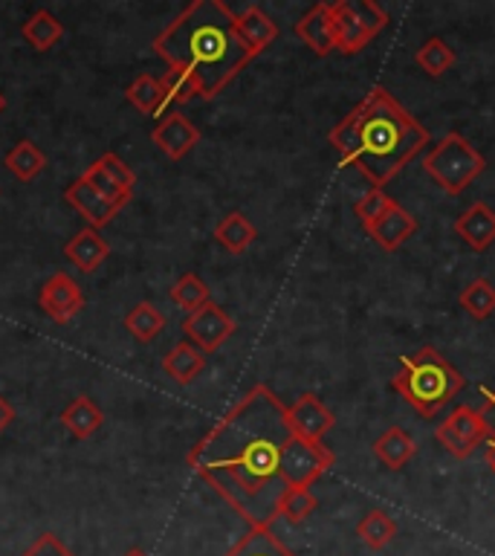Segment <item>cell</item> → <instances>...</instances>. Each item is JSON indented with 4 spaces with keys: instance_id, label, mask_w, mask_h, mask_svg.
<instances>
[{
    "instance_id": "cell-1",
    "label": "cell",
    "mask_w": 495,
    "mask_h": 556,
    "mask_svg": "<svg viewBox=\"0 0 495 556\" xmlns=\"http://www.w3.org/2000/svg\"><path fill=\"white\" fill-rule=\"evenodd\" d=\"M290 434L287 406L276 391L258 382L191 446L186 464L250 521V528H272L287 490L281 450Z\"/></svg>"
},
{
    "instance_id": "cell-2",
    "label": "cell",
    "mask_w": 495,
    "mask_h": 556,
    "mask_svg": "<svg viewBox=\"0 0 495 556\" xmlns=\"http://www.w3.org/2000/svg\"><path fill=\"white\" fill-rule=\"evenodd\" d=\"M328 139L342 165H354L373 189H385L429 146V130L385 87L377 85L330 130Z\"/></svg>"
},
{
    "instance_id": "cell-3",
    "label": "cell",
    "mask_w": 495,
    "mask_h": 556,
    "mask_svg": "<svg viewBox=\"0 0 495 556\" xmlns=\"http://www.w3.org/2000/svg\"><path fill=\"white\" fill-rule=\"evenodd\" d=\"M165 67L186 73L200 99H215L252 61L234 29V12L220 0H194L154 38Z\"/></svg>"
},
{
    "instance_id": "cell-4",
    "label": "cell",
    "mask_w": 495,
    "mask_h": 556,
    "mask_svg": "<svg viewBox=\"0 0 495 556\" xmlns=\"http://www.w3.org/2000/svg\"><path fill=\"white\" fill-rule=\"evenodd\" d=\"M467 380L434 345L417 348L399 356V371L391 377V389L406 400L420 417H437L464 391Z\"/></svg>"
},
{
    "instance_id": "cell-5",
    "label": "cell",
    "mask_w": 495,
    "mask_h": 556,
    "mask_svg": "<svg viewBox=\"0 0 495 556\" xmlns=\"http://www.w3.org/2000/svg\"><path fill=\"white\" fill-rule=\"evenodd\" d=\"M423 172L441 186L449 198H458L475 182V177L486 172V156L467 137L446 134L434 142V148L423 156Z\"/></svg>"
},
{
    "instance_id": "cell-6",
    "label": "cell",
    "mask_w": 495,
    "mask_h": 556,
    "mask_svg": "<svg viewBox=\"0 0 495 556\" xmlns=\"http://www.w3.org/2000/svg\"><path fill=\"white\" fill-rule=\"evenodd\" d=\"M330 467H333V452L321 441H304V438L290 434V441L281 450V478H284V486L310 490Z\"/></svg>"
},
{
    "instance_id": "cell-7",
    "label": "cell",
    "mask_w": 495,
    "mask_h": 556,
    "mask_svg": "<svg viewBox=\"0 0 495 556\" xmlns=\"http://www.w3.org/2000/svg\"><path fill=\"white\" fill-rule=\"evenodd\" d=\"M434 438L441 441V446L449 452L452 458H469L481 443L490 441L484 420L478 415V408L472 406L452 408V415L443 417L434 429Z\"/></svg>"
},
{
    "instance_id": "cell-8",
    "label": "cell",
    "mask_w": 495,
    "mask_h": 556,
    "mask_svg": "<svg viewBox=\"0 0 495 556\" xmlns=\"http://www.w3.org/2000/svg\"><path fill=\"white\" fill-rule=\"evenodd\" d=\"M234 330H238L234 319L217 302H208L206 307H200L198 313H191V316L182 319V333L203 354H215L217 348L224 345Z\"/></svg>"
},
{
    "instance_id": "cell-9",
    "label": "cell",
    "mask_w": 495,
    "mask_h": 556,
    "mask_svg": "<svg viewBox=\"0 0 495 556\" xmlns=\"http://www.w3.org/2000/svg\"><path fill=\"white\" fill-rule=\"evenodd\" d=\"M38 304H41V311L47 313L55 325H69L78 313L85 311L87 302L85 290L76 285V278H69V273L59 269V273H52V276L43 281Z\"/></svg>"
},
{
    "instance_id": "cell-10",
    "label": "cell",
    "mask_w": 495,
    "mask_h": 556,
    "mask_svg": "<svg viewBox=\"0 0 495 556\" xmlns=\"http://www.w3.org/2000/svg\"><path fill=\"white\" fill-rule=\"evenodd\" d=\"M154 146L163 151L172 163H180L186 156L198 148L200 142V128L191 119H186L182 113H168L165 119L156 122V128L151 130Z\"/></svg>"
},
{
    "instance_id": "cell-11",
    "label": "cell",
    "mask_w": 495,
    "mask_h": 556,
    "mask_svg": "<svg viewBox=\"0 0 495 556\" xmlns=\"http://www.w3.org/2000/svg\"><path fill=\"white\" fill-rule=\"evenodd\" d=\"M287 424L295 438L304 441H321L333 429L337 417L316 394H302L293 406H287Z\"/></svg>"
},
{
    "instance_id": "cell-12",
    "label": "cell",
    "mask_w": 495,
    "mask_h": 556,
    "mask_svg": "<svg viewBox=\"0 0 495 556\" xmlns=\"http://www.w3.org/2000/svg\"><path fill=\"white\" fill-rule=\"evenodd\" d=\"M64 200L69 203V208H76L78 215L85 217L90 229H102V226L111 224L113 217L122 212L119 206L107 203V200H104L102 194H99V191H96L93 186L81 177V174H78L76 180L69 182L67 189H64Z\"/></svg>"
},
{
    "instance_id": "cell-13",
    "label": "cell",
    "mask_w": 495,
    "mask_h": 556,
    "mask_svg": "<svg viewBox=\"0 0 495 556\" xmlns=\"http://www.w3.org/2000/svg\"><path fill=\"white\" fill-rule=\"evenodd\" d=\"M295 35L299 41L313 50L316 55H330L337 50V33H333V12H330V3H316L299 17L295 24Z\"/></svg>"
},
{
    "instance_id": "cell-14",
    "label": "cell",
    "mask_w": 495,
    "mask_h": 556,
    "mask_svg": "<svg viewBox=\"0 0 495 556\" xmlns=\"http://www.w3.org/2000/svg\"><path fill=\"white\" fill-rule=\"evenodd\" d=\"M234 29L252 59H258L261 52L269 50L278 38V24L261 7H246L243 12H234Z\"/></svg>"
},
{
    "instance_id": "cell-15",
    "label": "cell",
    "mask_w": 495,
    "mask_h": 556,
    "mask_svg": "<svg viewBox=\"0 0 495 556\" xmlns=\"http://www.w3.org/2000/svg\"><path fill=\"white\" fill-rule=\"evenodd\" d=\"M415 232H417V217L399 206L397 200H394V203L382 212L380 220L368 229L371 241L385 252L399 250V247H403V243H406Z\"/></svg>"
},
{
    "instance_id": "cell-16",
    "label": "cell",
    "mask_w": 495,
    "mask_h": 556,
    "mask_svg": "<svg viewBox=\"0 0 495 556\" xmlns=\"http://www.w3.org/2000/svg\"><path fill=\"white\" fill-rule=\"evenodd\" d=\"M455 232L464 238L467 247H472L475 252L490 250L495 243V212L486 203H472L469 208H464L458 217H455Z\"/></svg>"
},
{
    "instance_id": "cell-17",
    "label": "cell",
    "mask_w": 495,
    "mask_h": 556,
    "mask_svg": "<svg viewBox=\"0 0 495 556\" xmlns=\"http://www.w3.org/2000/svg\"><path fill=\"white\" fill-rule=\"evenodd\" d=\"M330 12H333V33H337V50L345 52V55H356L363 52L368 43L373 41V35L359 24V17L354 15L351 9V0H337L330 3Z\"/></svg>"
},
{
    "instance_id": "cell-18",
    "label": "cell",
    "mask_w": 495,
    "mask_h": 556,
    "mask_svg": "<svg viewBox=\"0 0 495 556\" xmlns=\"http://www.w3.org/2000/svg\"><path fill=\"white\" fill-rule=\"evenodd\" d=\"M64 255H67L73 264H76L81 273H96V269L102 267L104 261L111 258V243L104 241L99 229H81L64 243Z\"/></svg>"
},
{
    "instance_id": "cell-19",
    "label": "cell",
    "mask_w": 495,
    "mask_h": 556,
    "mask_svg": "<svg viewBox=\"0 0 495 556\" xmlns=\"http://www.w3.org/2000/svg\"><path fill=\"white\" fill-rule=\"evenodd\" d=\"M61 426H64L76 441H87V438H93V434L104 426V412L93 397L78 394V397L69 400L67 406H64V412H61Z\"/></svg>"
},
{
    "instance_id": "cell-20",
    "label": "cell",
    "mask_w": 495,
    "mask_h": 556,
    "mask_svg": "<svg viewBox=\"0 0 495 556\" xmlns=\"http://www.w3.org/2000/svg\"><path fill=\"white\" fill-rule=\"evenodd\" d=\"M415 455L417 441L406 432V429H399V426H389V429L373 441V458L380 460L385 469H391V472H397V469L406 467Z\"/></svg>"
},
{
    "instance_id": "cell-21",
    "label": "cell",
    "mask_w": 495,
    "mask_h": 556,
    "mask_svg": "<svg viewBox=\"0 0 495 556\" xmlns=\"http://www.w3.org/2000/svg\"><path fill=\"white\" fill-rule=\"evenodd\" d=\"M163 371L168 374L177 386H191L200 374L206 371V354H203L198 345H191L189 339H186V342H177V345L163 356Z\"/></svg>"
},
{
    "instance_id": "cell-22",
    "label": "cell",
    "mask_w": 495,
    "mask_h": 556,
    "mask_svg": "<svg viewBox=\"0 0 495 556\" xmlns=\"http://www.w3.org/2000/svg\"><path fill=\"white\" fill-rule=\"evenodd\" d=\"M3 165H7V172L21 182H33L38 174L50 165L47 154H43L41 148L35 146L33 139H21L17 146H12L3 156Z\"/></svg>"
},
{
    "instance_id": "cell-23",
    "label": "cell",
    "mask_w": 495,
    "mask_h": 556,
    "mask_svg": "<svg viewBox=\"0 0 495 556\" xmlns=\"http://www.w3.org/2000/svg\"><path fill=\"white\" fill-rule=\"evenodd\" d=\"M21 35L35 52H47L64 38V24L47 9H35L33 15L21 24Z\"/></svg>"
},
{
    "instance_id": "cell-24",
    "label": "cell",
    "mask_w": 495,
    "mask_h": 556,
    "mask_svg": "<svg viewBox=\"0 0 495 556\" xmlns=\"http://www.w3.org/2000/svg\"><path fill=\"white\" fill-rule=\"evenodd\" d=\"M258 238V229L252 224L250 217L243 215V212H229V215L215 226V241L224 247L226 252H232V255H241L255 243Z\"/></svg>"
},
{
    "instance_id": "cell-25",
    "label": "cell",
    "mask_w": 495,
    "mask_h": 556,
    "mask_svg": "<svg viewBox=\"0 0 495 556\" xmlns=\"http://www.w3.org/2000/svg\"><path fill=\"white\" fill-rule=\"evenodd\" d=\"M125 99L134 111L148 113V116H154L156 122L165 119V108H163V85H160V78H154L151 73H142L128 85L125 90Z\"/></svg>"
},
{
    "instance_id": "cell-26",
    "label": "cell",
    "mask_w": 495,
    "mask_h": 556,
    "mask_svg": "<svg viewBox=\"0 0 495 556\" xmlns=\"http://www.w3.org/2000/svg\"><path fill=\"white\" fill-rule=\"evenodd\" d=\"M224 556H295L281 539L272 533V528H250L238 539V545Z\"/></svg>"
},
{
    "instance_id": "cell-27",
    "label": "cell",
    "mask_w": 495,
    "mask_h": 556,
    "mask_svg": "<svg viewBox=\"0 0 495 556\" xmlns=\"http://www.w3.org/2000/svg\"><path fill=\"white\" fill-rule=\"evenodd\" d=\"M125 330L137 342H154L165 330V313L151 302H139L137 307H130L125 316Z\"/></svg>"
},
{
    "instance_id": "cell-28",
    "label": "cell",
    "mask_w": 495,
    "mask_h": 556,
    "mask_svg": "<svg viewBox=\"0 0 495 556\" xmlns=\"http://www.w3.org/2000/svg\"><path fill=\"white\" fill-rule=\"evenodd\" d=\"M168 295H172L174 307H177L182 316H191V313H198L200 307H206V304L212 302L208 287L203 285V278H200L198 273H186V276L177 278L172 285V290H168Z\"/></svg>"
},
{
    "instance_id": "cell-29",
    "label": "cell",
    "mask_w": 495,
    "mask_h": 556,
    "mask_svg": "<svg viewBox=\"0 0 495 556\" xmlns=\"http://www.w3.org/2000/svg\"><path fill=\"white\" fill-rule=\"evenodd\" d=\"M455 61H458V55H455V50H452L449 43L443 41L441 35H434V38L423 41L415 52V64L423 70L429 78H441L446 70H452Z\"/></svg>"
},
{
    "instance_id": "cell-30",
    "label": "cell",
    "mask_w": 495,
    "mask_h": 556,
    "mask_svg": "<svg viewBox=\"0 0 495 556\" xmlns=\"http://www.w3.org/2000/svg\"><path fill=\"white\" fill-rule=\"evenodd\" d=\"M356 533H359V539L371 551H382V547L391 545L394 536H397V521L391 519L385 510H368L359 519V525H356Z\"/></svg>"
},
{
    "instance_id": "cell-31",
    "label": "cell",
    "mask_w": 495,
    "mask_h": 556,
    "mask_svg": "<svg viewBox=\"0 0 495 556\" xmlns=\"http://www.w3.org/2000/svg\"><path fill=\"white\" fill-rule=\"evenodd\" d=\"M458 302L472 319H486V316H493L495 311V287L490 285V278H475V281H469V285L460 290Z\"/></svg>"
},
{
    "instance_id": "cell-32",
    "label": "cell",
    "mask_w": 495,
    "mask_h": 556,
    "mask_svg": "<svg viewBox=\"0 0 495 556\" xmlns=\"http://www.w3.org/2000/svg\"><path fill=\"white\" fill-rule=\"evenodd\" d=\"M316 507H319V498H316L310 490L287 486L284 495H281V504H278V516L290 521V525H302Z\"/></svg>"
},
{
    "instance_id": "cell-33",
    "label": "cell",
    "mask_w": 495,
    "mask_h": 556,
    "mask_svg": "<svg viewBox=\"0 0 495 556\" xmlns=\"http://www.w3.org/2000/svg\"><path fill=\"white\" fill-rule=\"evenodd\" d=\"M160 85H163L165 116H168V113H174L172 111L174 104H186L200 96L198 85H194V81H191L186 73H177V70H165V76L160 78Z\"/></svg>"
},
{
    "instance_id": "cell-34",
    "label": "cell",
    "mask_w": 495,
    "mask_h": 556,
    "mask_svg": "<svg viewBox=\"0 0 495 556\" xmlns=\"http://www.w3.org/2000/svg\"><path fill=\"white\" fill-rule=\"evenodd\" d=\"M96 168L107 177L111 182H116L122 191H128V194H134V189H137V174L130 172V165L122 160V156H116L113 151H104L99 160H96Z\"/></svg>"
},
{
    "instance_id": "cell-35",
    "label": "cell",
    "mask_w": 495,
    "mask_h": 556,
    "mask_svg": "<svg viewBox=\"0 0 495 556\" xmlns=\"http://www.w3.org/2000/svg\"><path fill=\"white\" fill-rule=\"evenodd\" d=\"M391 203H394V198H389V191L385 189H371L363 200H356L354 215L359 217V224L365 226V232H368V229H371V226L380 220L382 212H385Z\"/></svg>"
},
{
    "instance_id": "cell-36",
    "label": "cell",
    "mask_w": 495,
    "mask_h": 556,
    "mask_svg": "<svg viewBox=\"0 0 495 556\" xmlns=\"http://www.w3.org/2000/svg\"><path fill=\"white\" fill-rule=\"evenodd\" d=\"M81 177H85V180L90 182V186H93V189L99 191V194H102V198L107 200V203H113V206L125 208L130 203V198H134V194H128V191H122L119 186H116V182L107 180V177H104V174L99 172V168H96L93 163L87 165L85 172H81Z\"/></svg>"
},
{
    "instance_id": "cell-37",
    "label": "cell",
    "mask_w": 495,
    "mask_h": 556,
    "mask_svg": "<svg viewBox=\"0 0 495 556\" xmlns=\"http://www.w3.org/2000/svg\"><path fill=\"white\" fill-rule=\"evenodd\" d=\"M351 9H354V15L359 17V24L368 29L371 35H380L385 26H389V12H382L377 3L371 0H351Z\"/></svg>"
},
{
    "instance_id": "cell-38",
    "label": "cell",
    "mask_w": 495,
    "mask_h": 556,
    "mask_svg": "<svg viewBox=\"0 0 495 556\" xmlns=\"http://www.w3.org/2000/svg\"><path fill=\"white\" fill-rule=\"evenodd\" d=\"M21 556H76V554H73V547H69L59 533H50V530H47V533H41V536L35 539L33 545L26 547Z\"/></svg>"
},
{
    "instance_id": "cell-39",
    "label": "cell",
    "mask_w": 495,
    "mask_h": 556,
    "mask_svg": "<svg viewBox=\"0 0 495 556\" xmlns=\"http://www.w3.org/2000/svg\"><path fill=\"white\" fill-rule=\"evenodd\" d=\"M478 415L486 426V438L495 441V389H484V406L478 408Z\"/></svg>"
},
{
    "instance_id": "cell-40",
    "label": "cell",
    "mask_w": 495,
    "mask_h": 556,
    "mask_svg": "<svg viewBox=\"0 0 495 556\" xmlns=\"http://www.w3.org/2000/svg\"><path fill=\"white\" fill-rule=\"evenodd\" d=\"M12 420H15V408H12V403L0 394V434L7 432L9 426H12Z\"/></svg>"
},
{
    "instance_id": "cell-41",
    "label": "cell",
    "mask_w": 495,
    "mask_h": 556,
    "mask_svg": "<svg viewBox=\"0 0 495 556\" xmlns=\"http://www.w3.org/2000/svg\"><path fill=\"white\" fill-rule=\"evenodd\" d=\"M486 464H490V469L495 472V441H486Z\"/></svg>"
},
{
    "instance_id": "cell-42",
    "label": "cell",
    "mask_w": 495,
    "mask_h": 556,
    "mask_svg": "<svg viewBox=\"0 0 495 556\" xmlns=\"http://www.w3.org/2000/svg\"><path fill=\"white\" fill-rule=\"evenodd\" d=\"M122 556H148V554H145V551H139V547H130V551H125Z\"/></svg>"
},
{
    "instance_id": "cell-43",
    "label": "cell",
    "mask_w": 495,
    "mask_h": 556,
    "mask_svg": "<svg viewBox=\"0 0 495 556\" xmlns=\"http://www.w3.org/2000/svg\"><path fill=\"white\" fill-rule=\"evenodd\" d=\"M3 111H7V96L0 93V113H3Z\"/></svg>"
}]
</instances>
